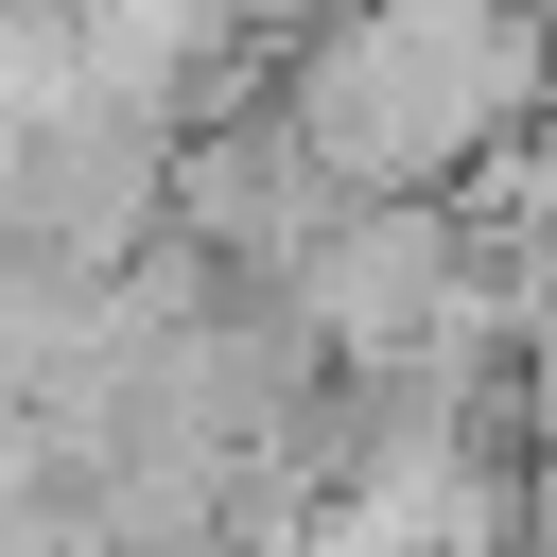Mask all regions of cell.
I'll return each mask as SVG.
<instances>
[{
  "label": "cell",
  "instance_id": "1",
  "mask_svg": "<svg viewBox=\"0 0 557 557\" xmlns=\"http://www.w3.org/2000/svg\"><path fill=\"white\" fill-rule=\"evenodd\" d=\"M540 87H557V52L522 0H348V17H313L278 122L313 139V174L348 209H418L435 174L470 191L540 122Z\"/></svg>",
  "mask_w": 557,
  "mask_h": 557
}]
</instances>
